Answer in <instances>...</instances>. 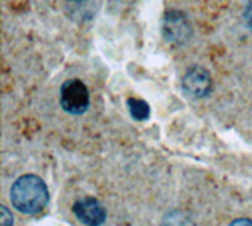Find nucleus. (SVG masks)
Segmentation results:
<instances>
[{
    "instance_id": "3",
    "label": "nucleus",
    "mask_w": 252,
    "mask_h": 226,
    "mask_svg": "<svg viewBox=\"0 0 252 226\" xmlns=\"http://www.w3.org/2000/svg\"><path fill=\"white\" fill-rule=\"evenodd\" d=\"M162 35L173 44H185L191 40L192 27L185 13L169 10L162 18Z\"/></svg>"
},
{
    "instance_id": "2",
    "label": "nucleus",
    "mask_w": 252,
    "mask_h": 226,
    "mask_svg": "<svg viewBox=\"0 0 252 226\" xmlns=\"http://www.w3.org/2000/svg\"><path fill=\"white\" fill-rule=\"evenodd\" d=\"M60 103L66 113L81 115L90 105V95L87 85L79 79H69L62 85L60 90Z\"/></svg>"
},
{
    "instance_id": "5",
    "label": "nucleus",
    "mask_w": 252,
    "mask_h": 226,
    "mask_svg": "<svg viewBox=\"0 0 252 226\" xmlns=\"http://www.w3.org/2000/svg\"><path fill=\"white\" fill-rule=\"evenodd\" d=\"M183 87L189 95L203 98L211 92V76L203 67H192L188 70L183 77Z\"/></svg>"
},
{
    "instance_id": "6",
    "label": "nucleus",
    "mask_w": 252,
    "mask_h": 226,
    "mask_svg": "<svg viewBox=\"0 0 252 226\" xmlns=\"http://www.w3.org/2000/svg\"><path fill=\"white\" fill-rule=\"evenodd\" d=\"M128 109L131 115L136 120H145L150 115V106L145 103L144 100H136V98H129L128 100Z\"/></svg>"
},
{
    "instance_id": "9",
    "label": "nucleus",
    "mask_w": 252,
    "mask_h": 226,
    "mask_svg": "<svg viewBox=\"0 0 252 226\" xmlns=\"http://www.w3.org/2000/svg\"><path fill=\"white\" fill-rule=\"evenodd\" d=\"M244 18H246V21H248L249 27L252 29V2H251V3L248 5L246 11H244Z\"/></svg>"
},
{
    "instance_id": "4",
    "label": "nucleus",
    "mask_w": 252,
    "mask_h": 226,
    "mask_svg": "<svg viewBox=\"0 0 252 226\" xmlns=\"http://www.w3.org/2000/svg\"><path fill=\"white\" fill-rule=\"evenodd\" d=\"M73 212L85 226H101L107 215L104 206L92 196L79 199L73 206Z\"/></svg>"
},
{
    "instance_id": "8",
    "label": "nucleus",
    "mask_w": 252,
    "mask_h": 226,
    "mask_svg": "<svg viewBox=\"0 0 252 226\" xmlns=\"http://www.w3.org/2000/svg\"><path fill=\"white\" fill-rule=\"evenodd\" d=\"M230 226H252V220H249V218H238Z\"/></svg>"
},
{
    "instance_id": "7",
    "label": "nucleus",
    "mask_w": 252,
    "mask_h": 226,
    "mask_svg": "<svg viewBox=\"0 0 252 226\" xmlns=\"http://www.w3.org/2000/svg\"><path fill=\"white\" fill-rule=\"evenodd\" d=\"M2 226H13V215L5 206H2Z\"/></svg>"
},
{
    "instance_id": "1",
    "label": "nucleus",
    "mask_w": 252,
    "mask_h": 226,
    "mask_svg": "<svg viewBox=\"0 0 252 226\" xmlns=\"http://www.w3.org/2000/svg\"><path fill=\"white\" fill-rule=\"evenodd\" d=\"M10 198L19 212L35 215L41 212L49 202V190L38 176L26 174L13 184Z\"/></svg>"
}]
</instances>
